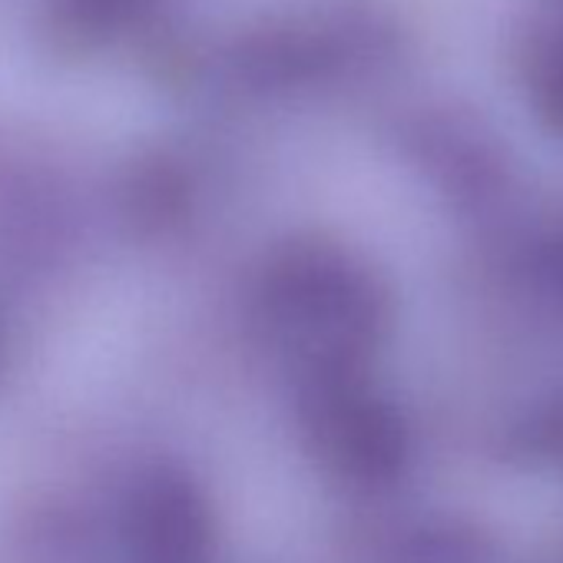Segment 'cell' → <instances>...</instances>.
Segmentation results:
<instances>
[{"label": "cell", "mask_w": 563, "mask_h": 563, "mask_svg": "<svg viewBox=\"0 0 563 563\" xmlns=\"http://www.w3.org/2000/svg\"><path fill=\"white\" fill-rule=\"evenodd\" d=\"M123 540L133 563H209V504L186 474L156 467L126 497Z\"/></svg>", "instance_id": "cell-3"}, {"label": "cell", "mask_w": 563, "mask_h": 563, "mask_svg": "<svg viewBox=\"0 0 563 563\" xmlns=\"http://www.w3.org/2000/svg\"><path fill=\"white\" fill-rule=\"evenodd\" d=\"M299 418L306 441L335 474L352 481L385 474L395 451V434L385 415L355 391L352 375L302 382Z\"/></svg>", "instance_id": "cell-2"}, {"label": "cell", "mask_w": 563, "mask_h": 563, "mask_svg": "<svg viewBox=\"0 0 563 563\" xmlns=\"http://www.w3.org/2000/svg\"><path fill=\"white\" fill-rule=\"evenodd\" d=\"M372 319V289L342 255L296 249L278 255L258 286V325L296 362L302 382L349 375Z\"/></svg>", "instance_id": "cell-1"}]
</instances>
